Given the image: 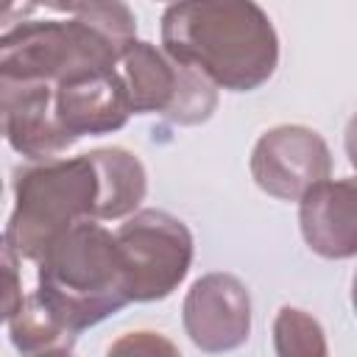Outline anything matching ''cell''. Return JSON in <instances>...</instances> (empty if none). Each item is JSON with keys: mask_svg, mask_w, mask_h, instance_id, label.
Instances as JSON below:
<instances>
[{"mask_svg": "<svg viewBox=\"0 0 357 357\" xmlns=\"http://www.w3.org/2000/svg\"><path fill=\"white\" fill-rule=\"evenodd\" d=\"M59 17L22 20L0 33V75L61 84L86 73L114 70L137 39V17L126 3L45 6Z\"/></svg>", "mask_w": 357, "mask_h": 357, "instance_id": "cell-1", "label": "cell"}, {"mask_svg": "<svg viewBox=\"0 0 357 357\" xmlns=\"http://www.w3.org/2000/svg\"><path fill=\"white\" fill-rule=\"evenodd\" d=\"M162 50L229 92L259 89L279 64L271 17L251 0H187L162 11Z\"/></svg>", "mask_w": 357, "mask_h": 357, "instance_id": "cell-2", "label": "cell"}, {"mask_svg": "<svg viewBox=\"0 0 357 357\" xmlns=\"http://www.w3.org/2000/svg\"><path fill=\"white\" fill-rule=\"evenodd\" d=\"M36 265V296L75 335L131 304L114 234L98 220L70 226Z\"/></svg>", "mask_w": 357, "mask_h": 357, "instance_id": "cell-3", "label": "cell"}, {"mask_svg": "<svg viewBox=\"0 0 357 357\" xmlns=\"http://www.w3.org/2000/svg\"><path fill=\"white\" fill-rule=\"evenodd\" d=\"M98 167L89 153L31 162L14 170V209L3 237L20 259H39L45 248L81 220H98Z\"/></svg>", "mask_w": 357, "mask_h": 357, "instance_id": "cell-4", "label": "cell"}, {"mask_svg": "<svg viewBox=\"0 0 357 357\" xmlns=\"http://www.w3.org/2000/svg\"><path fill=\"white\" fill-rule=\"evenodd\" d=\"M131 114H162L178 126H198L218 109V86L162 47L134 39L117 61Z\"/></svg>", "mask_w": 357, "mask_h": 357, "instance_id": "cell-5", "label": "cell"}, {"mask_svg": "<svg viewBox=\"0 0 357 357\" xmlns=\"http://www.w3.org/2000/svg\"><path fill=\"white\" fill-rule=\"evenodd\" d=\"M128 301H162L190 273L192 231L165 209H137L114 231Z\"/></svg>", "mask_w": 357, "mask_h": 357, "instance_id": "cell-6", "label": "cell"}, {"mask_svg": "<svg viewBox=\"0 0 357 357\" xmlns=\"http://www.w3.org/2000/svg\"><path fill=\"white\" fill-rule=\"evenodd\" d=\"M251 176L262 192L279 201H298L310 187L332 176V153L310 126H273L254 142Z\"/></svg>", "mask_w": 357, "mask_h": 357, "instance_id": "cell-7", "label": "cell"}, {"mask_svg": "<svg viewBox=\"0 0 357 357\" xmlns=\"http://www.w3.org/2000/svg\"><path fill=\"white\" fill-rule=\"evenodd\" d=\"M181 324L195 349L206 354L234 351L251 335V296L231 273H204L184 296Z\"/></svg>", "mask_w": 357, "mask_h": 357, "instance_id": "cell-8", "label": "cell"}, {"mask_svg": "<svg viewBox=\"0 0 357 357\" xmlns=\"http://www.w3.org/2000/svg\"><path fill=\"white\" fill-rule=\"evenodd\" d=\"M0 137L28 162L61 159L78 139L61 128L53 112V86L0 75Z\"/></svg>", "mask_w": 357, "mask_h": 357, "instance_id": "cell-9", "label": "cell"}, {"mask_svg": "<svg viewBox=\"0 0 357 357\" xmlns=\"http://www.w3.org/2000/svg\"><path fill=\"white\" fill-rule=\"evenodd\" d=\"M53 112L67 134L75 139L112 134L131 117L123 78L114 70L86 73L53 86Z\"/></svg>", "mask_w": 357, "mask_h": 357, "instance_id": "cell-10", "label": "cell"}, {"mask_svg": "<svg viewBox=\"0 0 357 357\" xmlns=\"http://www.w3.org/2000/svg\"><path fill=\"white\" fill-rule=\"evenodd\" d=\"M301 237L324 259H349L357 254V181L326 178L298 198Z\"/></svg>", "mask_w": 357, "mask_h": 357, "instance_id": "cell-11", "label": "cell"}, {"mask_svg": "<svg viewBox=\"0 0 357 357\" xmlns=\"http://www.w3.org/2000/svg\"><path fill=\"white\" fill-rule=\"evenodd\" d=\"M98 167L100 201H98V220H117L137 212L148 192V173L137 153L126 148H95L89 151Z\"/></svg>", "mask_w": 357, "mask_h": 357, "instance_id": "cell-12", "label": "cell"}, {"mask_svg": "<svg viewBox=\"0 0 357 357\" xmlns=\"http://www.w3.org/2000/svg\"><path fill=\"white\" fill-rule=\"evenodd\" d=\"M8 335L14 349L22 357H36V354H47V351H61V349H73L75 343V332H70L45 304L36 293L22 298V307L11 315L8 321Z\"/></svg>", "mask_w": 357, "mask_h": 357, "instance_id": "cell-13", "label": "cell"}, {"mask_svg": "<svg viewBox=\"0 0 357 357\" xmlns=\"http://www.w3.org/2000/svg\"><path fill=\"white\" fill-rule=\"evenodd\" d=\"M273 349L276 357H329L321 324L298 307H282L276 312Z\"/></svg>", "mask_w": 357, "mask_h": 357, "instance_id": "cell-14", "label": "cell"}, {"mask_svg": "<svg viewBox=\"0 0 357 357\" xmlns=\"http://www.w3.org/2000/svg\"><path fill=\"white\" fill-rule=\"evenodd\" d=\"M106 357H181L178 346L153 329H134L112 340Z\"/></svg>", "mask_w": 357, "mask_h": 357, "instance_id": "cell-15", "label": "cell"}, {"mask_svg": "<svg viewBox=\"0 0 357 357\" xmlns=\"http://www.w3.org/2000/svg\"><path fill=\"white\" fill-rule=\"evenodd\" d=\"M22 279H20V257L0 234V324L11 321V315L22 307Z\"/></svg>", "mask_w": 357, "mask_h": 357, "instance_id": "cell-16", "label": "cell"}, {"mask_svg": "<svg viewBox=\"0 0 357 357\" xmlns=\"http://www.w3.org/2000/svg\"><path fill=\"white\" fill-rule=\"evenodd\" d=\"M33 11H36V6H28V3L25 6H20V3H0V28L22 22Z\"/></svg>", "mask_w": 357, "mask_h": 357, "instance_id": "cell-17", "label": "cell"}, {"mask_svg": "<svg viewBox=\"0 0 357 357\" xmlns=\"http://www.w3.org/2000/svg\"><path fill=\"white\" fill-rule=\"evenodd\" d=\"M36 357H75L70 349H61V351H47V354H36Z\"/></svg>", "mask_w": 357, "mask_h": 357, "instance_id": "cell-18", "label": "cell"}, {"mask_svg": "<svg viewBox=\"0 0 357 357\" xmlns=\"http://www.w3.org/2000/svg\"><path fill=\"white\" fill-rule=\"evenodd\" d=\"M0 195H3V181H0Z\"/></svg>", "mask_w": 357, "mask_h": 357, "instance_id": "cell-19", "label": "cell"}]
</instances>
